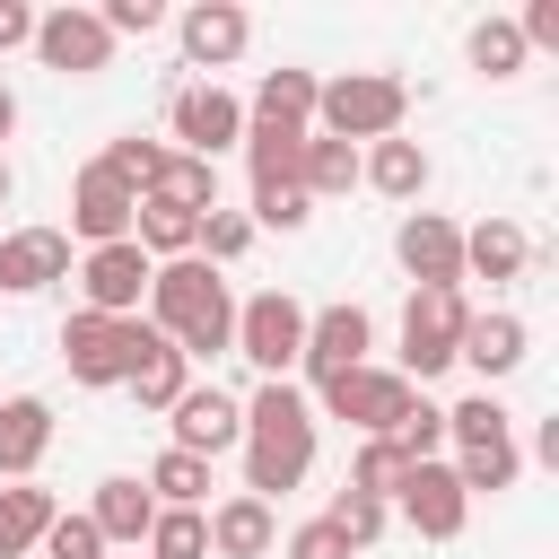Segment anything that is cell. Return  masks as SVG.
I'll list each match as a JSON object with an SVG mask.
<instances>
[{
  "label": "cell",
  "mask_w": 559,
  "mask_h": 559,
  "mask_svg": "<svg viewBox=\"0 0 559 559\" xmlns=\"http://www.w3.org/2000/svg\"><path fill=\"white\" fill-rule=\"evenodd\" d=\"M253 131H306L314 122V70H271L262 87H253V114H245Z\"/></svg>",
  "instance_id": "obj_22"
},
{
  "label": "cell",
  "mask_w": 559,
  "mask_h": 559,
  "mask_svg": "<svg viewBox=\"0 0 559 559\" xmlns=\"http://www.w3.org/2000/svg\"><path fill=\"white\" fill-rule=\"evenodd\" d=\"M358 183V148L349 140H306V157H297V192L306 201H341Z\"/></svg>",
  "instance_id": "obj_27"
},
{
  "label": "cell",
  "mask_w": 559,
  "mask_h": 559,
  "mask_svg": "<svg viewBox=\"0 0 559 559\" xmlns=\"http://www.w3.org/2000/svg\"><path fill=\"white\" fill-rule=\"evenodd\" d=\"M437 437H445V411H428V402H411V411H402V428H393V445H402L411 463H428V454H437Z\"/></svg>",
  "instance_id": "obj_40"
},
{
  "label": "cell",
  "mask_w": 559,
  "mask_h": 559,
  "mask_svg": "<svg viewBox=\"0 0 559 559\" xmlns=\"http://www.w3.org/2000/svg\"><path fill=\"white\" fill-rule=\"evenodd\" d=\"M314 472V411L297 384H262L245 402V498H288Z\"/></svg>",
  "instance_id": "obj_2"
},
{
  "label": "cell",
  "mask_w": 559,
  "mask_h": 559,
  "mask_svg": "<svg viewBox=\"0 0 559 559\" xmlns=\"http://www.w3.org/2000/svg\"><path fill=\"white\" fill-rule=\"evenodd\" d=\"M271 542H280V524H271V507L262 498H227V507H210V550L218 559H271Z\"/></svg>",
  "instance_id": "obj_19"
},
{
  "label": "cell",
  "mask_w": 559,
  "mask_h": 559,
  "mask_svg": "<svg viewBox=\"0 0 559 559\" xmlns=\"http://www.w3.org/2000/svg\"><path fill=\"white\" fill-rule=\"evenodd\" d=\"M384 515H393V507H376V498H358V489H341V498H332V515H323V524H332V533H341V542H349V550H367V542H376V533H384Z\"/></svg>",
  "instance_id": "obj_38"
},
{
  "label": "cell",
  "mask_w": 559,
  "mask_h": 559,
  "mask_svg": "<svg viewBox=\"0 0 559 559\" xmlns=\"http://www.w3.org/2000/svg\"><path fill=\"white\" fill-rule=\"evenodd\" d=\"M140 201H175V210L210 218V210H218V166H210V157H175V148H166V166H157V183H148Z\"/></svg>",
  "instance_id": "obj_24"
},
{
  "label": "cell",
  "mask_w": 559,
  "mask_h": 559,
  "mask_svg": "<svg viewBox=\"0 0 559 559\" xmlns=\"http://www.w3.org/2000/svg\"><path fill=\"white\" fill-rule=\"evenodd\" d=\"M35 52L61 79H96L114 61V35L96 26V9H52V17H35Z\"/></svg>",
  "instance_id": "obj_11"
},
{
  "label": "cell",
  "mask_w": 559,
  "mask_h": 559,
  "mask_svg": "<svg viewBox=\"0 0 559 559\" xmlns=\"http://www.w3.org/2000/svg\"><path fill=\"white\" fill-rule=\"evenodd\" d=\"M297 157H306V131H253V122H245L253 192H297Z\"/></svg>",
  "instance_id": "obj_26"
},
{
  "label": "cell",
  "mask_w": 559,
  "mask_h": 559,
  "mask_svg": "<svg viewBox=\"0 0 559 559\" xmlns=\"http://www.w3.org/2000/svg\"><path fill=\"white\" fill-rule=\"evenodd\" d=\"M148 323H157L183 358H218V349H236V297H227V280H218L201 253L148 271Z\"/></svg>",
  "instance_id": "obj_1"
},
{
  "label": "cell",
  "mask_w": 559,
  "mask_h": 559,
  "mask_svg": "<svg viewBox=\"0 0 559 559\" xmlns=\"http://www.w3.org/2000/svg\"><path fill=\"white\" fill-rule=\"evenodd\" d=\"M44 550H52V559H105V533H96L87 515H52V524H44Z\"/></svg>",
  "instance_id": "obj_39"
},
{
  "label": "cell",
  "mask_w": 559,
  "mask_h": 559,
  "mask_svg": "<svg viewBox=\"0 0 559 559\" xmlns=\"http://www.w3.org/2000/svg\"><path fill=\"white\" fill-rule=\"evenodd\" d=\"M9 131H17V96L0 87V140H9Z\"/></svg>",
  "instance_id": "obj_45"
},
{
  "label": "cell",
  "mask_w": 559,
  "mask_h": 559,
  "mask_svg": "<svg viewBox=\"0 0 559 559\" xmlns=\"http://www.w3.org/2000/svg\"><path fill=\"white\" fill-rule=\"evenodd\" d=\"M288 559H349V542L314 515V524H297V533H288Z\"/></svg>",
  "instance_id": "obj_43"
},
{
  "label": "cell",
  "mask_w": 559,
  "mask_h": 559,
  "mask_svg": "<svg viewBox=\"0 0 559 559\" xmlns=\"http://www.w3.org/2000/svg\"><path fill=\"white\" fill-rule=\"evenodd\" d=\"M463 323H472V306H463V288H411V306H402V384L419 376H437V367H454V349H463Z\"/></svg>",
  "instance_id": "obj_5"
},
{
  "label": "cell",
  "mask_w": 559,
  "mask_h": 559,
  "mask_svg": "<svg viewBox=\"0 0 559 559\" xmlns=\"http://www.w3.org/2000/svg\"><path fill=\"white\" fill-rule=\"evenodd\" d=\"M472 70H480V79H515V70H524L515 17H480V26H472Z\"/></svg>",
  "instance_id": "obj_34"
},
{
  "label": "cell",
  "mask_w": 559,
  "mask_h": 559,
  "mask_svg": "<svg viewBox=\"0 0 559 559\" xmlns=\"http://www.w3.org/2000/svg\"><path fill=\"white\" fill-rule=\"evenodd\" d=\"M358 183H376L384 201H419V192H428V148L393 131V140H376V148L358 157Z\"/></svg>",
  "instance_id": "obj_20"
},
{
  "label": "cell",
  "mask_w": 559,
  "mask_h": 559,
  "mask_svg": "<svg viewBox=\"0 0 559 559\" xmlns=\"http://www.w3.org/2000/svg\"><path fill=\"white\" fill-rule=\"evenodd\" d=\"M297 349H306V306L288 288H262L236 306V358H253L262 384H280V367H297Z\"/></svg>",
  "instance_id": "obj_6"
},
{
  "label": "cell",
  "mask_w": 559,
  "mask_h": 559,
  "mask_svg": "<svg viewBox=\"0 0 559 559\" xmlns=\"http://www.w3.org/2000/svg\"><path fill=\"white\" fill-rule=\"evenodd\" d=\"M402 472H411V454H402L393 437H367V445H358V463H349V489H358V498H376V507H393Z\"/></svg>",
  "instance_id": "obj_31"
},
{
  "label": "cell",
  "mask_w": 559,
  "mask_h": 559,
  "mask_svg": "<svg viewBox=\"0 0 559 559\" xmlns=\"http://www.w3.org/2000/svg\"><path fill=\"white\" fill-rule=\"evenodd\" d=\"M52 280H70V236H61V227H17V236H0V288H9V297H35V288H52Z\"/></svg>",
  "instance_id": "obj_16"
},
{
  "label": "cell",
  "mask_w": 559,
  "mask_h": 559,
  "mask_svg": "<svg viewBox=\"0 0 559 559\" xmlns=\"http://www.w3.org/2000/svg\"><path fill=\"white\" fill-rule=\"evenodd\" d=\"M166 419H175V454L218 463L227 445H245V402H227L218 384H183V402H175Z\"/></svg>",
  "instance_id": "obj_10"
},
{
  "label": "cell",
  "mask_w": 559,
  "mask_h": 559,
  "mask_svg": "<svg viewBox=\"0 0 559 559\" xmlns=\"http://www.w3.org/2000/svg\"><path fill=\"white\" fill-rule=\"evenodd\" d=\"M454 358H472L480 384H489V376H515V367H524V314H472Z\"/></svg>",
  "instance_id": "obj_23"
},
{
  "label": "cell",
  "mask_w": 559,
  "mask_h": 559,
  "mask_svg": "<svg viewBox=\"0 0 559 559\" xmlns=\"http://www.w3.org/2000/svg\"><path fill=\"white\" fill-rule=\"evenodd\" d=\"M96 26H105V35H148V26H166V9H157V0H105Z\"/></svg>",
  "instance_id": "obj_41"
},
{
  "label": "cell",
  "mask_w": 559,
  "mask_h": 559,
  "mask_svg": "<svg viewBox=\"0 0 559 559\" xmlns=\"http://www.w3.org/2000/svg\"><path fill=\"white\" fill-rule=\"evenodd\" d=\"M445 437H454L463 454H480V445H507V437H515V419H507L489 393H472V402H454V411H445Z\"/></svg>",
  "instance_id": "obj_32"
},
{
  "label": "cell",
  "mask_w": 559,
  "mask_h": 559,
  "mask_svg": "<svg viewBox=\"0 0 559 559\" xmlns=\"http://www.w3.org/2000/svg\"><path fill=\"white\" fill-rule=\"evenodd\" d=\"M17 44H35V9L26 0H0V52H17Z\"/></svg>",
  "instance_id": "obj_44"
},
{
  "label": "cell",
  "mask_w": 559,
  "mask_h": 559,
  "mask_svg": "<svg viewBox=\"0 0 559 559\" xmlns=\"http://www.w3.org/2000/svg\"><path fill=\"white\" fill-rule=\"evenodd\" d=\"M314 393H323L332 419H349V428H367V437H393L402 411H411V384H402L393 367H349V376H332V384H314Z\"/></svg>",
  "instance_id": "obj_7"
},
{
  "label": "cell",
  "mask_w": 559,
  "mask_h": 559,
  "mask_svg": "<svg viewBox=\"0 0 559 559\" xmlns=\"http://www.w3.org/2000/svg\"><path fill=\"white\" fill-rule=\"evenodd\" d=\"M253 218H262V227H306L314 201H306V192H253Z\"/></svg>",
  "instance_id": "obj_42"
},
{
  "label": "cell",
  "mask_w": 559,
  "mask_h": 559,
  "mask_svg": "<svg viewBox=\"0 0 559 559\" xmlns=\"http://www.w3.org/2000/svg\"><path fill=\"white\" fill-rule=\"evenodd\" d=\"M515 472H524V454H515V437H507V445H480V454H463V463H454V480H463V498H480V489L498 498V489H515Z\"/></svg>",
  "instance_id": "obj_36"
},
{
  "label": "cell",
  "mask_w": 559,
  "mask_h": 559,
  "mask_svg": "<svg viewBox=\"0 0 559 559\" xmlns=\"http://www.w3.org/2000/svg\"><path fill=\"white\" fill-rule=\"evenodd\" d=\"M367 341H376V323H367V306H323V314H306V376L314 384H332V376H349V367H367Z\"/></svg>",
  "instance_id": "obj_14"
},
{
  "label": "cell",
  "mask_w": 559,
  "mask_h": 559,
  "mask_svg": "<svg viewBox=\"0 0 559 559\" xmlns=\"http://www.w3.org/2000/svg\"><path fill=\"white\" fill-rule=\"evenodd\" d=\"M140 489H148L157 507H201V498H210V463H201V454H175V445H166V454L148 463V480H140Z\"/></svg>",
  "instance_id": "obj_30"
},
{
  "label": "cell",
  "mask_w": 559,
  "mask_h": 559,
  "mask_svg": "<svg viewBox=\"0 0 559 559\" xmlns=\"http://www.w3.org/2000/svg\"><path fill=\"white\" fill-rule=\"evenodd\" d=\"M393 253H402V271H411L419 288H463V227H454V218L411 210L402 236H393Z\"/></svg>",
  "instance_id": "obj_12"
},
{
  "label": "cell",
  "mask_w": 559,
  "mask_h": 559,
  "mask_svg": "<svg viewBox=\"0 0 559 559\" xmlns=\"http://www.w3.org/2000/svg\"><path fill=\"white\" fill-rule=\"evenodd\" d=\"M183 367H192V358H183L175 341H157V349L131 367V393H140V411H175V402H183V384H192Z\"/></svg>",
  "instance_id": "obj_29"
},
{
  "label": "cell",
  "mask_w": 559,
  "mask_h": 559,
  "mask_svg": "<svg viewBox=\"0 0 559 559\" xmlns=\"http://www.w3.org/2000/svg\"><path fill=\"white\" fill-rule=\"evenodd\" d=\"M402 114H411V87L402 79H384V70H349V79H332V87H314V122H323V140H393L402 131Z\"/></svg>",
  "instance_id": "obj_3"
},
{
  "label": "cell",
  "mask_w": 559,
  "mask_h": 559,
  "mask_svg": "<svg viewBox=\"0 0 559 559\" xmlns=\"http://www.w3.org/2000/svg\"><path fill=\"white\" fill-rule=\"evenodd\" d=\"M245 245H253V218H245V210H210V218H201V245H192V253H201V262L218 271V262H236Z\"/></svg>",
  "instance_id": "obj_37"
},
{
  "label": "cell",
  "mask_w": 559,
  "mask_h": 559,
  "mask_svg": "<svg viewBox=\"0 0 559 559\" xmlns=\"http://www.w3.org/2000/svg\"><path fill=\"white\" fill-rule=\"evenodd\" d=\"M131 210H140V192H122L105 166H87V175L70 183V227L87 236V253H96V245H122V236H131Z\"/></svg>",
  "instance_id": "obj_17"
},
{
  "label": "cell",
  "mask_w": 559,
  "mask_h": 559,
  "mask_svg": "<svg viewBox=\"0 0 559 559\" xmlns=\"http://www.w3.org/2000/svg\"><path fill=\"white\" fill-rule=\"evenodd\" d=\"M166 122H175L183 157H210V166H218V148H236V140H245V105H236L227 87H175Z\"/></svg>",
  "instance_id": "obj_9"
},
{
  "label": "cell",
  "mask_w": 559,
  "mask_h": 559,
  "mask_svg": "<svg viewBox=\"0 0 559 559\" xmlns=\"http://www.w3.org/2000/svg\"><path fill=\"white\" fill-rule=\"evenodd\" d=\"M524 253H533V245H524L515 218H480V227L463 236V271H472V280H515Z\"/></svg>",
  "instance_id": "obj_25"
},
{
  "label": "cell",
  "mask_w": 559,
  "mask_h": 559,
  "mask_svg": "<svg viewBox=\"0 0 559 559\" xmlns=\"http://www.w3.org/2000/svg\"><path fill=\"white\" fill-rule=\"evenodd\" d=\"M61 507H52V489H0V559H17V550H35L44 542V524H52Z\"/></svg>",
  "instance_id": "obj_28"
},
{
  "label": "cell",
  "mask_w": 559,
  "mask_h": 559,
  "mask_svg": "<svg viewBox=\"0 0 559 559\" xmlns=\"http://www.w3.org/2000/svg\"><path fill=\"white\" fill-rule=\"evenodd\" d=\"M201 550H210V515H201V507H157L148 559H201Z\"/></svg>",
  "instance_id": "obj_33"
},
{
  "label": "cell",
  "mask_w": 559,
  "mask_h": 559,
  "mask_svg": "<svg viewBox=\"0 0 559 559\" xmlns=\"http://www.w3.org/2000/svg\"><path fill=\"white\" fill-rule=\"evenodd\" d=\"M148 253L122 236V245H96L87 262H79V288H87V314H140V297H148Z\"/></svg>",
  "instance_id": "obj_13"
},
{
  "label": "cell",
  "mask_w": 559,
  "mask_h": 559,
  "mask_svg": "<svg viewBox=\"0 0 559 559\" xmlns=\"http://www.w3.org/2000/svg\"><path fill=\"white\" fill-rule=\"evenodd\" d=\"M9 192H17V175H9V157H0V201H9Z\"/></svg>",
  "instance_id": "obj_46"
},
{
  "label": "cell",
  "mask_w": 559,
  "mask_h": 559,
  "mask_svg": "<svg viewBox=\"0 0 559 559\" xmlns=\"http://www.w3.org/2000/svg\"><path fill=\"white\" fill-rule=\"evenodd\" d=\"M44 445H52V402H35V393L0 402V480H26L44 463Z\"/></svg>",
  "instance_id": "obj_18"
},
{
  "label": "cell",
  "mask_w": 559,
  "mask_h": 559,
  "mask_svg": "<svg viewBox=\"0 0 559 559\" xmlns=\"http://www.w3.org/2000/svg\"><path fill=\"white\" fill-rule=\"evenodd\" d=\"M87 524H96L105 542H148V524H157V498H148L131 472H114V480H96V507H87Z\"/></svg>",
  "instance_id": "obj_21"
},
{
  "label": "cell",
  "mask_w": 559,
  "mask_h": 559,
  "mask_svg": "<svg viewBox=\"0 0 559 559\" xmlns=\"http://www.w3.org/2000/svg\"><path fill=\"white\" fill-rule=\"evenodd\" d=\"M96 166H105L122 192H148V183H157V166H166V148H157V140H140V131H122V140H114Z\"/></svg>",
  "instance_id": "obj_35"
},
{
  "label": "cell",
  "mask_w": 559,
  "mask_h": 559,
  "mask_svg": "<svg viewBox=\"0 0 559 559\" xmlns=\"http://www.w3.org/2000/svg\"><path fill=\"white\" fill-rule=\"evenodd\" d=\"M175 35H183V61H192V70H227V61L245 52L253 17H245L236 0H192V9L175 17Z\"/></svg>",
  "instance_id": "obj_15"
},
{
  "label": "cell",
  "mask_w": 559,
  "mask_h": 559,
  "mask_svg": "<svg viewBox=\"0 0 559 559\" xmlns=\"http://www.w3.org/2000/svg\"><path fill=\"white\" fill-rule=\"evenodd\" d=\"M157 341H166V332L140 323V314H87V306H79V314L61 323V358H70L79 384H131V367H140Z\"/></svg>",
  "instance_id": "obj_4"
},
{
  "label": "cell",
  "mask_w": 559,
  "mask_h": 559,
  "mask_svg": "<svg viewBox=\"0 0 559 559\" xmlns=\"http://www.w3.org/2000/svg\"><path fill=\"white\" fill-rule=\"evenodd\" d=\"M393 507H402V524H411L419 542H454V533H463V515H472V498H463L454 463H411V472H402V489H393Z\"/></svg>",
  "instance_id": "obj_8"
}]
</instances>
